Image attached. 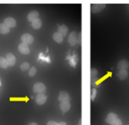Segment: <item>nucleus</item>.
<instances>
[{"label":"nucleus","instance_id":"obj_14","mask_svg":"<svg viewBox=\"0 0 129 125\" xmlns=\"http://www.w3.org/2000/svg\"><path fill=\"white\" fill-rule=\"evenodd\" d=\"M42 26V22L40 18H37L32 22V27L35 30L39 29Z\"/></svg>","mask_w":129,"mask_h":125},{"label":"nucleus","instance_id":"obj_2","mask_svg":"<svg viewBox=\"0 0 129 125\" xmlns=\"http://www.w3.org/2000/svg\"><path fill=\"white\" fill-rule=\"evenodd\" d=\"M21 40L23 44L29 45L34 42V37L29 34H24L21 37Z\"/></svg>","mask_w":129,"mask_h":125},{"label":"nucleus","instance_id":"obj_18","mask_svg":"<svg viewBox=\"0 0 129 125\" xmlns=\"http://www.w3.org/2000/svg\"><path fill=\"white\" fill-rule=\"evenodd\" d=\"M9 66L7 59L3 57H0V68L6 69Z\"/></svg>","mask_w":129,"mask_h":125},{"label":"nucleus","instance_id":"obj_26","mask_svg":"<svg viewBox=\"0 0 129 125\" xmlns=\"http://www.w3.org/2000/svg\"><path fill=\"white\" fill-rule=\"evenodd\" d=\"M78 125H81V124H80V123H79V124H78Z\"/></svg>","mask_w":129,"mask_h":125},{"label":"nucleus","instance_id":"obj_21","mask_svg":"<svg viewBox=\"0 0 129 125\" xmlns=\"http://www.w3.org/2000/svg\"><path fill=\"white\" fill-rule=\"evenodd\" d=\"M36 73H37L36 68L33 66V67L31 68L29 70V71H28V75H29V76H30V77H32V76H34V75L36 74Z\"/></svg>","mask_w":129,"mask_h":125},{"label":"nucleus","instance_id":"obj_24","mask_svg":"<svg viewBox=\"0 0 129 125\" xmlns=\"http://www.w3.org/2000/svg\"><path fill=\"white\" fill-rule=\"evenodd\" d=\"M58 125H67V123L64 122H61L58 123Z\"/></svg>","mask_w":129,"mask_h":125},{"label":"nucleus","instance_id":"obj_13","mask_svg":"<svg viewBox=\"0 0 129 125\" xmlns=\"http://www.w3.org/2000/svg\"><path fill=\"white\" fill-rule=\"evenodd\" d=\"M118 118V116L115 113H113V112H111V113L109 114L107 116V117L106 119V122L108 124H112L116 119Z\"/></svg>","mask_w":129,"mask_h":125},{"label":"nucleus","instance_id":"obj_7","mask_svg":"<svg viewBox=\"0 0 129 125\" xmlns=\"http://www.w3.org/2000/svg\"><path fill=\"white\" fill-rule=\"evenodd\" d=\"M117 67L120 70H126L129 68V63L125 59H123L119 61Z\"/></svg>","mask_w":129,"mask_h":125},{"label":"nucleus","instance_id":"obj_23","mask_svg":"<svg viewBox=\"0 0 129 125\" xmlns=\"http://www.w3.org/2000/svg\"><path fill=\"white\" fill-rule=\"evenodd\" d=\"M47 125H58V122H55L53 121H50L47 123Z\"/></svg>","mask_w":129,"mask_h":125},{"label":"nucleus","instance_id":"obj_12","mask_svg":"<svg viewBox=\"0 0 129 125\" xmlns=\"http://www.w3.org/2000/svg\"><path fill=\"white\" fill-rule=\"evenodd\" d=\"M68 27L64 25H62L58 27V32L63 37H65L68 33Z\"/></svg>","mask_w":129,"mask_h":125},{"label":"nucleus","instance_id":"obj_22","mask_svg":"<svg viewBox=\"0 0 129 125\" xmlns=\"http://www.w3.org/2000/svg\"><path fill=\"white\" fill-rule=\"evenodd\" d=\"M111 125H122V122L120 119L117 118L112 124H111Z\"/></svg>","mask_w":129,"mask_h":125},{"label":"nucleus","instance_id":"obj_9","mask_svg":"<svg viewBox=\"0 0 129 125\" xmlns=\"http://www.w3.org/2000/svg\"><path fill=\"white\" fill-rule=\"evenodd\" d=\"M68 40H69V43L71 46H74L77 44V34L75 32H72V33H70Z\"/></svg>","mask_w":129,"mask_h":125},{"label":"nucleus","instance_id":"obj_5","mask_svg":"<svg viewBox=\"0 0 129 125\" xmlns=\"http://www.w3.org/2000/svg\"><path fill=\"white\" fill-rule=\"evenodd\" d=\"M18 51L20 53L23 54H28L30 53V49L28 48V45L25 44H23V43H21L19 44L18 47Z\"/></svg>","mask_w":129,"mask_h":125},{"label":"nucleus","instance_id":"obj_17","mask_svg":"<svg viewBox=\"0 0 129 125\" xmlns=\"http://www.w3.org/2000/svg\"><path fill=\"white\" fill-rule=\"evenodd\" d=\"M128 73L126 70H120V71L118 73V76L119 79L121 80H124L128 77Z\"/></svg>","mask_w":129,"mask_h":125},{"label":"nucleus","instance_id":"obj_16","mask_svg":"<svg viewBox=\"0 0 129 125\" xmlns=\"http://www.w3.org/2000/svg\"><path fill=\"white\" fill-rule=\"evenodd\" d=\"M105 7V5H94L92 7V12L93 13H97L102 11Z\"/></svg>","mask_w":129,"mask_h":125},{"label":"nucleus","instance_id":"obj_11","mask_svg":"<svg viewBox=\"0 0 129 125\" xmlns=\"http://www.w3.org/2000/svg\"><path fill=\"white\" fill-rule=\"evenodd\" d=\"M38 17H39V13L37 11H32L30 12L27 15V19L28 22H30L32 23L33 21L38 18Z\"/></svg>","mask_w":129,"mask_h":125},{"label":"nucleus","instance_id":"obj_10","mask_svg":"<svg viewBox=\"0 0 129 125\" xmlns=\"http://www.w3.org/2000/svg\"><path fill=\"white\" fill-rule=\"evenodd\" d=\"M70 107H71V104L69 102H61L59 104V108H60L61 111L63 112H68L70 110Z\"/></svg>","mask_w":129,"mask_h":125},{"label":"nucleus","instance_id":"obj_6","mask_svg":"<svg viewBox=\"0 0 129 125\" xmlns=\"http://www.w3.org/2000/svg\"><path fill=\"white\" fill-rule=\"evenodd\" d=\"M6 59H7L8 65L10 66H13L15 65L16 58L12 53H8L6 55Z\"/></svg>","mask_w":129,"mask_h":125},{"label":"nucleus","instance_id":"obj_19","mask_svg":"<svg viewBox=\"0 0 129 125\" xmlns=\"http://www.w3.org/2000/svg\"><path fill=\"white\" fill-rule=\"evenodd\" d=\"M63 37L58 32L54 33L53 35V38L54 40L58 43H61L63 42Z\"/></svg>","mask_w":129,"mask_h":125},{"label":"nucleus","instance_id":"obj_20","mask_svg":"<svg viewBox=\"0 0 129 125\" xmlns=\"http://www.w3.org/2000/svg\"><path fill=\"white\" fill-rule=\"evenodd\" d=\"M29 67L30 65L28 63H27V62H24V63H23L20 65V69L21 70L23 71H26V70H28V69L29 68Z\"/></svg>","mask_w":129,"mask_h":125},{"label":"nucleus","instance_id":"obj_1","mask_svg":"<svg viewBox=\"0 0 129 125\" xmlns=\"http://www.w3.org/2000/svg\"><path fill=\"white\" fill-rule=\"evenodd\" d=\"M33 91L34 92L38 93V94H43L46 92V86L41 82L36 83L34 85Z\"/></svg>","mask_w":129,"mask_h":125},{"label":"nucleus","instance_id":"obj_25","mask_svg":"<svg viewBox=\"0 0 129 125\" xmlns=\"http://www.w3.org/2000/svg\"><path fill=\"white\" fill-rule=\"evenodd\" d=\"M28 125H38V124L37 123H36V122H31V123L28 124Z\"/></svg>","mask_w":129,"mask_h":125},{"label":"nucleus","instance_id":"obj_8","mask_svg":"<svg viewBox=\"0 0 129 125\" xmlns=\"http://www.w3.org/2000/svg\"><path fill=\"white\" fill-rule=\"evenodd\" d=\"M4 23L9 28H13L17 25L15 20L12 17H8L6 18L4 21Z\"/></svg>","mask_w":129,"mask_h":125},{"label":"nucleus","instance_id":"obj_15","mask_svg":"<svg viewBox=\"0 0 129 125\" xmlns=\"http://www.w3.org/2000/svg\"><path fill=\"white\" fill-rule=\"evenodd\" d=\"M10 28L7 27L4 23H0V34H7L10 32Z\"/></svg>","mask_w":129,"mask_h":125},{"label":"nucleus","instance_id":"obj_4","mask_svg":"<svg viewBox=\"0 0 129 125\" xmlns=\"http://www.w3.org/2000/svg\"><path fill=\"white\" fill-rule=\"evenodd\" d=\"M58 100L61 102H69V101H70V97H69V94L67 92L61 91L59 93V96H58Z\"/></svg>","mask_w":129,"mask_h":125},{"label":"nucleus","instance_id":"obj_3","mask_svg":"<svg viewBox=\"0 0 129 125\" xmlns=\"http://www.w3.org/2000/svg\"><path fill=\"white\" fill-rule=\"evenodd\" d=\"M36 102L38 105H43L46 102L47 97L44 94H38L36 97Z\"/></svg>","mask_w":129,"mask_h":125}]
</instances>
